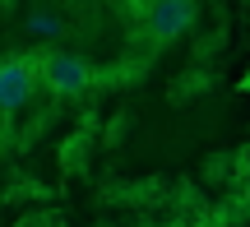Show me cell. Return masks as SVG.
Segmentation results:
<instances>
[{
  "label": "cell",
  "mask_w": 250,
  "mask_h": 227,
  "mask_svg": "<svg viewBox=\"0 0 250 227\" xmlns=\"http://www.w3.org/2000/svg\"><path fill=\"white\" fill-rule=\"evenodd\" d=\"M33 65H37V79H42L51 93H61V98H74V93L93 88V65L83 61V56L51 51V56H42V61H33Z\"/></svg>",
  "instance_id": "cell-1"
},
{
  "label": "cell",
  "mask_w": 250,
  "mask_h": 227,
  "mask_svg": "<svg viewBox=\"0 0 250 227\" xmlns=\"http://www.w3.org/2000/svg\"><path fill=\"white\" fill-rule=\"evenodd\" d=\"M195 23V0H148L144 9V33L153 42H171Z\"/></svg>",
  "instance_id": "cell-2"
},
{
  "label": "cell",
  "mask_w": 250,
  "mask_h": 227,
  "mask_svg": "<svg viewBox=\"0 0 250 227\" xmlns=\"http://www.w3.org/2000/svg\"><path fill=\"white\" fill-rule=\"evenodd\" d=\"M33 83H37V70L33 61H0V111H19L28 98H33Z\"/></svg>",
  "instance_id": "cell-3"
},
{
  "label": "cell",
  "mask_w": 250,
  "mask_h": 227,
  "mask_svg": "<svg viewBox=\"0 0 250 227\" xmlns=\"http://www.w3.org/2000/svg\"><path fill=\"white\" fill-rule=\"evenodd\" d=\"M28 28H33L37 37H56V33H61V19H51V14H33V19H28Z\"/></svg>",
  "instance_id": "cell-4"
}]
</instances>
